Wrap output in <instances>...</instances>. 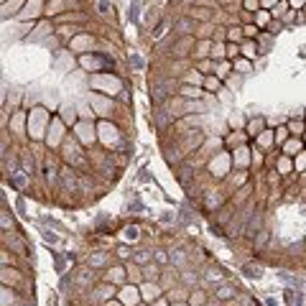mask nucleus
I'll list each match as a JSON object with an SVG mask.
<instances>
[{
  "mask_svg": "<svg viewBox=\"0 0 306 306\" xmlns=\"http://www.w3.org/2000/svg\"><path fill=\"white\" fill-rule=\"evenodd\" d=\"M143 278H146V281H158V278H161L158 266H146V268H143Z\"/></svg>",
  "mask_w": 306,
  "mask_h": 306,
  "instance_id": "6e6552de",
  "label": "nucleus"
},
{
  "mask_svg": "<svg viewBox=\"0 0 306 306\" xmlns=\"http://www.w3.org/2000/svg\"><path fill=\"white\" fill-rule=\"evenodd\" d=\"M64 120L74 122V110H69V107H67V110H64Z\"/></svg>",
  "mask_w": 306,
  "mask_h": 306,
  "instance_id": "a211bd4d",
  "label": "nucleus"
},
{
  "mask_svg": "<svg viewBox=\"0 0 306 306\" xmlns=\"http://www.w3.org/2000/svg\"><path fill=\"white\" fill-rule=\"evenodd\" d=\"M191 28H194L191 21H179V31H181V34H187V31H191Z\"/></svg>",
  "mask_w": 306,
  "mask_h": 306,
  "instance_id": "2eb2a0df",
  "label": "nucleus"
},
{
  "mask_svg": "<svg viewBox=\"0 0 306 306\" xmlns=\"http://www.w3.org/2000/svg\"><path fill=\"white\" fill-rule=\"evenodd\" d=\"M151 306H168V301H166V296H161V299H158V301H153V304H151Z\"/></svg>",
  "mask_w": 306,
  "mask_h": 306,
  "instance_id": "4be33fe9",
  "label": "nucleus"
},
{
  "mask_svg": "<svg viewBox=\"0 0 306 306\" xmlns=\"http://www.w3.org/2000/svg\"><path fill=\"white\" fill-rule=\"evenodd\" d=\"M141 296H143L146 304H153V301H158L163 296V288L158 286V281H148V283L141 286Z\"/></svg>",
  "mask_w": 306,
  "mask_h": 306,
  "instance_id": "f03ea898",
  "label": "nucleus"
},
{
  "mask_svg": "<svg viewBox=\"0 0 306 306\" xmlns=\"http://www.w3.org/2000/svg\"><path fill=\"white\" fill-rule=\"evenodd\" d=\"M125 273L128 270H122V268H110L107 275H105V281L113 283V286H122V283H125Z\"/></svg>",
  "mask_w": 306,
  "mask_h": 306,
  "instance_id": "423d86ee",
  "label": "nucleus"
},
{
  "mask_svg": "<svg viewBox=\"0 0 306 306\" xmlns=\"http://www.w3.org/2000/svg\"><path fill=\"white\" fill-rule=\"evenodd\" d=\"M113 296H115V286H113V283H107V281H105L102 286H97L95 291H92V299H95L100 306H102L105 301H110Z\"/></svg>",
  "mask_w": 306,
  "mask_h": 306,
  "instance_id": "7ed1b4c3",
  "label": "nucleus"
},
{
  "mask_svg": "<svg viewBox=\"0 0 306 306\" xmlns=\"http://www.w3.org/2000/svg\"><path fill=\"white\" fill-rule=\"evenodd\" d=\"M191 294H189V286H179V288H168V294H166V299H171L174 304H179V301H187Z\"/></svg>",
  "mask_w": 306,
  "mask_h": 306,
  "instance_id": "20e7f679",
  "label": "nucleus"
},
{
  "mask_svg": "<svg viewBox=\"0 0 306 306\" xmlns=\"http://www.w3.org/2000/svg\"><path fill=\"white\" fill-rule=\"evenodd\" d=\"M214 296H217V301H230V299H235V296H237V288H235V286H230V283H222V286H217Z\"/></svg>",
  "mask_w": 306,
  "mask_h": 306,
  "instance_id": "39448f33",
  "label": "nucleus"
},
{
  "mask_svg": "<svg viewBox=\"0 0 306 306\" xmlns=\"http://www.w3.org/2000/svg\"><path fill=\"white\" fill-rule=\"evenodd\" d=\"M117 299H120L122 306H138V304L143 301L141 288H138V286H122V288L117 291Z\"/></svg>",
  "mask_w": 306,
  "mask_h": 306,
  "instance_id": "f257e3e1",
  "label": "nucleus"
},
{
  "mask_svg": "<svg viewBox=\"0 0 306 306\" xmlns=\"http://www.w3.org/2000/svg\"><path fill=\"white\" fill-rule=\"evenodd\" d=\"M204 278H207V281H212V283H214V281H222V268H220V266H209Z\"/></svg>",
  "mask_w": 306,
  "mask_h": 306,
  "instance_id": "9b49d317",
  "label": "nucleus"
},
{
  "mask_svg": "<svg viewBox=\"0 0 306 306\" xmlns=\"http://www.w3.org/2000/svg\"><path fill=\"white\" fill-rule=\"evenodd\" d=\"M181 283H184V286H191V283L196 286V273H184V278H181Z\"/></svg>",
  "mask_w": 306,
  "mask_h": 306,
  "instance_id": "4468645a",
  "label": "nucleus"
},
{
  "mask_svg": "<svg viewBox=\"0 0 306 306\" xmlns=\"http://www.w3.org/2000/svg\"><path fill=\"white\" fill-rule=\"evenodd\" d=\"M174 306H189V301H179V304H174Z\"/></svg>",
  "mask_w": 306,
  "mask_h": 306,
  "instance_id": "b1692460",
  "label": "nucleus"
},
{
  "mask_svg": "<svg viewBox=\"0 0 306 306\" xmlns=\"http://www.w3.org/2000/svg\"><path fill=\"white\" fill-rule=\"evenodd\" d=\"M207 304V294L204 291H191V296H189V306H204Z\"/></svg>",
  "mask_w": 306,
  "mask_h": 306,
  "instance_id": "0eeeda50",
  "label": "nucleus"
},
{
  "mask_svg": "<svg viewBox=\"0 0 306 306\" xmlns=\"http://www.w3.org/2000/svg\"><path fill=\"white\" fill-rule=\"evenodd\" d=\"M125 270H128V275H130L133 281H143V270H141V268H135V266H128Z\"/></svg>",
  "mask_w": 306,
  "mask_h": 306,
  "instance_id": "f8f14e48",
  "label": "nucleus"
},
{
  "mask_svg": "<svg viewBox=\"0 0 306 306\" xmlns=\"http://www.w3.org/2000/svg\"><path fill=\"white\" fill-rule=\"evenodd\" d=\"M130 61H133V64H135L138 69H141V67H143V59H141V56H130Z\"/></svg>",
  "mask_w": 306,
  "mask_h": 306,
  "instance_id": "aec40b11",
  "label": "nucleus"
},
{
  "mask_svg": "<svg viewBox=\"0 0 306 306\" xmlns=\"http://www.w3.org/2000/svg\"><path fill=\"white\" fill-rule=\"evenodd\" d=\"M181 95H184V97H202V92L194 89V87H184V89H181Z\"/></svg>",
  "mask_w": 306,
  "mask_h": 306,
  "instance_id": "ddd939ff",
  "label": "nucleus"
},
{
  "mask_svg": "<svg viewBox=\"0 0 306 306\" xmlns=\"http://www.w3.org/2000/svg\"><path fill=\"white\" fill-rule=\"evenodd\" d=\"M260 125H263V122H260V120H258V122H253V125H250V133L255 135V130H260Z\"/></svg>",
  "mask_w": 306,
  "mask_h": 306,
  "instance_id": "5701e85b",
  "label": "nucleus"
},
{
  "mask_svg": "<svg viewBox=\"0 0 306 306\" xmlns=\"http://www.w3.org/2000/svg\"><path fill=\"white\" fill-rule=\"evenodd\" d=\"M15 281H18V270H10L8 266H3V286H13Z\"/></svg>",
  "mask_w": 306,
  "mask_h": 306,
  "instance_id": "9d476101",
  "label": "nucleus"
},
{
  "mask_svg": "<svg viewBox=\"0 0 306 306\" xmlns=\"http://www.w3.org/2000/svg\"><path fill=\"white\" fill-rule=\"evenodd\" d=\"M204 306H209V304H204Z\"/></svg>",
  "mask_w": 306,
  "mask_h": 306,
  "instance_id": "393cba45",
  "label": "nucleus"
},
{
  "mask_svg": "<svg viewBox=\"0 0 306 306\" xmlns=\"http://www.w3.org/2000/svg\"><path fill=\"white\" fill-rule=\"evenodd\" d=\"M0 304H3V306H15V291L3 286V299H0Z\"/></svg>",
  "mask_w": 306,
  "mask_h": 306,
  "instance_id": "1a4fd4ad",
  "label": "nucleus"
},
{
  "mask_svg": "<svg viewBox=\"0 0 306 306\" xmlns=\"http://www.w3.org/2000/svg\"><path fill=\"white\" fill-rule=\"evenodd\" d=\"M125 235L135 240V237H138V230H135V227H128V230H125Z\"/></svg>",
  "mask_w": 306,
  "mask_h": 306,
  "instance_id": "6ab92c4d",
  "label": "nucleus"
},
{
  "mask_svg": "<svg viewBox=\"0 0 306 306\" xmlns=\"http://www.w3.org/2000/svg\"><path fill=\"white\" fill-rule=\"evenodd\" d=\"M245 273H250V278H258V275H260V268H245Z\"/></svg>",
  "mask_w": 306,
  "mask_h": 306,
  "instance_id": "dca6fc26",
  "label": "nucleus"
},
{
  "mask_svg": "<svg viewBox=\"0 0 306 306\" xmlns=\"http://www.w3.org/2000/svg\"><path fill=\"white\" fill-rule=\"evenodd\" d=\"M102 306H122V304H120V299H110V301H105Z\"/></svg>",
  "mask_w": 306,
  "mask_h": 306,
  "instance_id": "412c9836",
  "label": "nucleus"
},
{
  "mask_svg": "<svg viewBox=\"0 0 306 306\" xmlns=\"http://www.w3.org/2000/svg\"><path fill=\"white\" fill-rule=\"evenodd\" d=\"M148 258H151V255H148L146 250H141V253H138V263H148Z\"/></svg>",
  "mask_w": 306,
  "mask_h": 306,
  "instance_id": "f3484780",
  "label": "nucleus"
}]
</instances>
